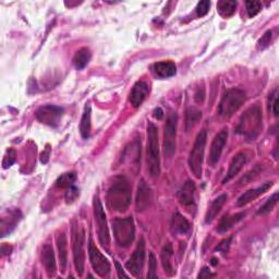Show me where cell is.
<instances>
[{
  "label": "cell",
  "mask_w": 279,
  "mask_h": 279,
  "mask_svg": "<svg viewBox=\"0 0 279 279\" xmlns=\"http://www.w3.org/2000/svg\"><path fill=\"white\" fill-rule=\"evenodd\" d=\"M211 8V2H207V0H204V2H200L196 6V14L197 17H204V15L207 14V12L210 11Z\"/></svg>",
  "instance_id": "37"
},
{
  "label": "cell",
  "mask_w": 279,
  "mask_h": 279,
  "mask_svg": "<svg viewBox=\"0 0 279 279\" xmlns=\"http://www.w3.org/2000/svg\"><path fill=\"white\" fill-rule=\"evenodd\" d=\"M206 140H207L206 131L202 130L197 134L194 145L189 156L190 169L197 179H201L202 177V166H203V159H204V153H205Z\"/></svg>",
  "instance_id": "7"
},
{
  "label": "cell",
  "mask_w": 279,
  "mask_h": 279,
  "mask_svg": "<svg viewBox=\"0 0 279 279\" xmlns=\"http://www.w3.org/2000/svg\"><path fill=\"white\" fill-rule=\"evenodd\" d=\"M244 216H245V213H239L236 215H231V216L230 215H225V216L222 217L219 221L217 231L220 234L227 233V231H229L236 224H238V222L240 221Z\"/></svg>",
  "instance_id": "25"
},
{
  "label": "cell",
  "mask_w": 279,
  "mask_h": 279,
  "mask_svg": "<svg viewBox=\"0 0 279 279\" xmlns=\"http://www.w3.org/2000/svg\"><path fill=\"white\" fill-rule=\"evenodd\" d=\"M178 116L176 113L169 114L164 128V154L166 157H171L176 152Z\"/></svg>",
  "instance_id": "8"
},
{
  "label": "cell",
  "mask_w": 279,
  "mask_h": 279,
  "mask_svg": "<svg viewBox=\"0 0 279 279\" xmlns=\"http://www.w3.org/2000/svg\"><path fill=\"white\" fill-rule=\"evenodd\" d=\"M89 257L94 272L100 277H107L110 273V264L108 260L96 248L92 239H90L89 242Z\"/></svg>",
  "instance_id": "10"
},
{
  "label": "cell",
  "mask_w": 279,
  "mask_h": 279,
  "mask_svg": "<svg viewBox=\"0 0 279 279\" xmlns=\"http://www.w3.org/2000/svg\"><path fill=\"white\" fill-rule=\"evenodd\" d=\"M245 99L246 94L244 91L236 89V87L228 90L220 100L218 107L219 116L226 119L234 116V114H236L239 108L243 105Z\"/></svg>",
  "instance_id": "4"
},
{
  "label": "cell",
  "mask_w": 279,
  "mask_h": 279,
  "mask_svg": "<svg viewBox=\"0 0 279 279\" xmlns=\"http://www.w3.org/2000/svg\"><path fill=\"white\" fill-rule=\"evenodd\" d=\"M246 161H248V157H246L245 153L237 154L230 163L228 173H227V176L225 177V179L222 180V183H226V182L230 181L233 178H235L237 174L239 173V171L242 169V167L244 166Z\"/></svg>",
  "instance_id": "21"
},
{
  "label": "cell",
  "mask_w": 279,
  "mask_h": 279,
  "mask_svg": "<svg viewBox=\"0 0 279 279\" xmlns=\"http://www.w3.org/2000/svg\"><path fill=\"white\" fill-rule=\"evenodd\" d=\"M215 275L210 272V269L207 267H203L201 270V273L198 274V278H209V277H214Z\"/></svg>",
  "instance_id": "41"
},
{
  "label": "cell",
  "mask_w": 279,
  "mask_h": 279,
  "mask_svg": "<svg viewBox=\"0 0 279 279\" xmlns=\"http://www.w3.org/2000/svg\"><path fill=\"white\" fill-rule=\"evenodd\" d=\"M50 145H46V148L44 149V152L41 154V162L42 164H47L49 161V157H50Z\"/></svg>",
  "instance_id": "40"
},
{
  "label": "cell",
  "mask_w": 279,
  "mask_h": 279,
  "mask_svg": "<svg viewBox=\"0 0 279 279\" xmlns=\"http://www.w3.org/2000/svg\"><path fill=\"white\" fill-rule=\"evenodd\" d=\"M57 246H58V252H59L60 272L65 273L67 268V262H68V244H67V237L65 233L58 234Z\"/></svg>",
  "instance_id": "22"
},
{
  "label": "cell",
  "mask_w": 279,
  "mask_h": 279,
  "mask_svg": "<svg viewBox=\"0 0 279 279\" xmlns=\"http://www.w3.org/2000/svg\"><path fill=\"white\" fill-rule=\"evenodd\" d=\"M42 262H43V265L46 268L47 275H48L49 277H54L56 275L57 267H56L55 253L52 245L49 244L44 245V248L42 250Z\"/></svg>",
  "instance_id": "20"
},
{
  "label": "cell",
  "mask_w": 279,
  "mask_h": 279,
  "mask_svg": "<svg viewBox=\"0 0 279 279\" xmlns=\"http://www.w3.org/2000/svg\"><path fill=\"white\" fill-rule=\"evenodd\" d=\"M154 117L155 118H157L158 119V120H161V119H163V117H164V111L162 110V108H156L155 110H154Z\"/></svg>",
  "instance_id": "44"
},
{
  "label": "cell",
  "mask_w": 279,
  "mask_h": 279,
  "mask_svg": "<svg viewBox=\"0 0 279 279\" xmlns=\"http://www.w3.org/2000/svg\"><path fill=\"white\" fill-rule=\"evenodd\" d=\"M107 206L110 211L124 213L131 203V187L125 177L114 179L107 192Z\"/></svg>",
  "instance_id": "1"
},
{
  "label": "cell",
  "mask_w": 279,
  "mask_h": 279,
  "mask_svg": "<svg viewBox=\"0 0 279 279\" xmlns=\"http://www.w3.org/2000/svg\"><path fill=\"white\" fill-rule=\"evenodd\" d=\"M157 262L156 258L153 252H150L149 254V260H148V273H147V278H157Z\"/></svg>",
  "instance_id": "35"
},
{
  "label": "cell",
  "mask_w": 279,
  "mask_h": 279,
  "mask_svg": "<svg viewBox=\"0 0 279 279\" xmlns=\"http://www.w3.org/2000/svg\"><path fill=\"white\" fill-rule=\"evenodd\" d=\"M277 201H278V193L276 192L274 195L270 196L267 202L261 206V209L259 210V214H266V213H269L270 211L274 210V207L276 206L277 204Z\"/></svg>",
  "instance_id": "32"
},
{
  "label": "cell",
  "mask_w": 279,
  "mask_h": 279,
  "mask_svg": "<svg viewBox=\"0 0 279 279\" xmlns=\"http://www.w3.org/2000/svg\"><path fill=\"white\" fill-rule=\"evenodd\" d=\"M195 190H196L195 183L193 181L188 180L177 193L179 202L185 206H190L194 204Z\"/></svg>",
  "instance_id": "16"
},
{
  "label": "cell",
  "mask_w": 279,
  "mask_h": 279,
  "mask_svg": "<svg viewBox=\"0 0 279 279\" xmlns=\"http://www.w3.org/2000/svg\"><path fill=\"white\" fill-rule=\"evenodd\" d=\"M80 196V191L77 187L74 186H71L67 189V192H66V201L68 204H71L73 203L78 200V197Z\"/></svg>",
  "instance_id": "36"
},
{
  "label": "cell",
  "mask_w": 279,
  "mask_h": 279,
  "mask_svg": "<svg viewBox=\"0 0 279 279\" xmlns=\"http://www.w3.org/2000/svg\"><path fill=\"white\" fill-rule=\"evenodd\" d=\"M92 54L91 50L87 48V47H83V48L79 49L74 57H73V65L78 70H82L84 69L87 65H89V62L91 60Z\"/></svg>",
  "instance_id": "28"
},
{
  "label": "cell",
  "mask_w": 279,
  "mask_h": 279,
  "mask_svg": "<svg viewBox=\"0 0 279 279\" xmlns=\"http://www.w3.org/2000/svg\"><path fill=\"white\" fill-rule=\"evenodd\" d=\"M152 71L159 79H168L176 74L177 67L172 61H161L154 63Z\"/></svg>",
  "instance_id": "17"
},
{
  "label": "cell",
  "mask_w": 279,
  "mask_h": 279,
  "mask_svg": "<svg viewBox=\"0 0 279 279\" xmlns=\"http://www.w3.org/2000/svg\"><path fill=\"white\" fill-rule=\"evenodd\" d=\"M115 264H116V267H117V272H118V276H119V278H122V277H129V275H128V274H125L124 272H123V269H122V267H121V265L120 264H119V262H115Z\"/></svg>",
  "instance_id": "42"
},
{
  "label": "cell",
  "mask_w": 279,
  "mask_h": 279,
  "mask_svg": "<svg viewBox=\"0 0 279 279\" xmlns=\"http://www.w3.org/2000/svg\"><path fill=\"white\" fill-rule=\"evenodd\" d=\"M149 93V85L147 82L143 81H138L132 87V91L130 93V103L132 104V106L138 108L140 107L143 102L145 100L147 97V95Z\"/></svg>",
  "instance_id": "14"
},
{
  "label": "cell",
  "mask_w": 279,
  "mask_h": 279,
  "mask_svg": "<svg viewBox=\"0 0 279 279\" xmlns=\"http://www.w3.org/2000/svg\"><path fill=\"white\" fill-rule=\"evenodd\" d=\"M35 116L43 124L57 126L63 116V108L55 105H44L36 110Z\"/></svg>",
  "instance_id": "11"
},
{
  "label": "cell",
  "mask_w": 279,
  "mask_h": 279,
  "mask_svg": "<svg viewBox=\"0 0 279 279\" xmlns=\"http://www.w3.org/2000/svg\"><path fill=\"white\" fill-rule=\"evenodd\" d=\"M246 11H248V14L250 18H253L257 15L261 9H262V4L260 2H246Z\"/></svg>",
  "instance_id": "34"
},
{
  "label": "cell",
  "mask_w": 279,
  "mask_h": 279,
  "mask_svg": "<svg viewBox=\"0 0 279 279\" xmlns=\"http://www.w3.org/2000/svg\"><path fill=\"white\" fill-rule=\"evenodd\" d=\"M144 260H145V242L144 239L141 238L137 248H135L131 258L125 263V267L128 270H130V273L134 277H140L142 274L143 265H144Z\"/></svg>",
  "instance_id": "12"
},
{
  "label": "cell",
  "mask_w": 279,
  "mask_h": 279,
  "mask_svg": "<svg viewBox=\"0 0 279 279\" xmlns=\"http://www.w3.org/2000/svg\"><path fill=\"white\" fill-rule=\"evenodd\" d=\"M85 234L81 226H79L77 221L72 225V250H73V262L74 267L79 276L84 273V262H85Z\"/></svg>",
  "instance_id": "5"
},
{
  "label": "cell",
  "mask_w": 279,
  "mask_h": 279,
  "mask_svg": "<svg viewBox=\"0 0 279 279\" xmlns=\"http://www.w3.org/2000/svg\"><path fill=\"white\" fill-rule=\"evenodd\" d=\"M152 203V192H150V189L145 183L144 180L140 182L138 187V193H137V210L138 212H144L146 211Z\"/></svg>",
  "instance_id": "15"
},
{
  "label": "cell",
  "mask_w": 279,
  "mask_h": 279,
  "mask_svg": "<svg viewBox=\"0 0 279 279\" xmlns=\"http://www.w3.org/2000/svg\"><path fill=\"white\" fill-rule=\"evenodd\" d=\"M226 201H227V195L226 194H222V195L218 196L217 198H215V200L212 202L211 206L209 207V211H207V213L205 215V222H206V224H211V222L215 218H216L218 213L221 210V207L224 206Z\"/></svg>",
  "instance_id": "26"
},
{
  "label": "cell",
  "mask_w": 279,
  "mask_h": 279,
  "mask_svg": "<svg viewBox=\"0 0 279 279\" xmlns=\"http://www.w3.org/2000/svg\"><path fill=\"white\" fill-rule=\"evenodd\" d=\"M11 251H12V248H11V246L9 244L4 243L2 245V253H3L4 257H5V255H9L11 253Z\"/></svg>",
  "instance_id": "43"
},
{
  "label": "cell",
  "mask_w": 279,
  "mask_h": 279,
  "mask_svg": "<svg viewBox=\"0 0 279 279\" xmlns=\"http://www.w3.org/2000/svg\"><path fill=\"white\" fill-rule=\"evenodd\" d=\"M114 236L117 244L121 248H128L134 240L135 226L132 217L117 218L113 224Z\"/></svg>",
  "instance_id": "6"
},
{
  "label": "cell",
  "mask_w": 279,
  "mask_h": 279,
  "mask_svg": "<svg viewBox=\"0 0 279 279\" xmlns=\"http://www.w3.org/2000/svg\"><path fill=\"white\" fill-rule=\"evenodd\" d=\"M227 139H228V129L225 128V129H222L213 140L212 146H211V154L209 158V162L212 166H215L219 162L222 150H224V147L227 143Z\"/></svg>",
  "instance_id": "13"
},
{
  "label": "cell",
  "mask_w": 279,
  "mask_h": 279,
  "mask_svg": "<svg viewBox=\"0 0 279 279\" xmlns=\"http://www.w3.org/2000/svg\"><path fill=\"white\" fill-rule=\"evenodd\" d=\"M272 37H273V32L272 31H267L266 33L263 35L260 38V41L258 42L259 48L260 49H265L266 47H268L269 44H270V41H272Z\"/></svg>",
  "instance_id": "38"
},
{
  "label": "cell",
  "mask_w": 279,
  "mask_h": 279,
  "mask_svg": "<svg viewBox=\"0 0 279 279\" xmlns=\"http://www.w3.org/2000/svg\"><path fill=\"white\" fill-rule=\"evenodd\" d=\"M172 253H173L172 244L170 242L165 243V245L163 246L162 253H161V260H162V265H163L165 273L168 276H173L174 273H176L173 270V267H172L171 262H170Z\"/></svg>",
  "instance_id": "24"
},
{
  "label": "cell",
  "mask_w": 279,
  "mask_h": 279,
  "mask_svg": "<svg viewBox=\"0 0 279 279\" xmlns=\"http://www.w3.org/2000/svg\"><path fill=\"white\" fill-rule=\"evenodd\" d=\"M278 103H279V100H278V97L276 96V97H275V99H274V102H273V104H272L273 113H274L275 117H277V116H278V110H277V107H278Z\"/></svg>",
  "instance_id": "45"
},
{
  "label": "cell",
  "mask_w": 279,
  "mask_h": 279,
  "mask_svg": "<svg viewBox=\"0 0 279 279\" xmlns=\"http://www.w3.org/2000/svg\"><path fill=\"white\" fill-rule=\"evenodd\" d=\"M171 231L176 235H186L190 231L191 225L186 217H183L180 213H176L171 219Z\"/></svg>",
  "instance_id": "23"
},
{
  "label": "cell",
  "mask_w": 279,
  "mask_h": 279,
  "mask_svg": "<svg viewBox=\"0 0 279 279\" xmlns=\"http://www.w3.org/2000/svg\"><path fill=\"white\" fill-rule=\"evenodd\" d=\"M94 216H95V221H96L97 224L99 243L102 244L103 248L109 250V244H110L109 229H108L107 220H106V214L105 212H104L103 205L99 201L98 196H95L94 198Z\"/></svg>",
  "instance_id": "9"
},
{
  "label": "cell",
  "mask_w": 279,
  "mask_h": 279,
  "mask_svg": "<svg viewBox=\"0 0 279 279\" xmlns=\"http://www.w3.org/2000/svg\"><path fill=\"white\" fill-rule=\"evenodd\" d=\"M22 217L21 212L19 210H11L8 212V216L2 218V237H6V235L10 234L11 231L18 225Z\"/></svg>",
  "instance_id": "18"
},
{
  "label": "cell",
  "mask_w": 279,
  "mask_h": 279,
  "mask_svg": "<svg viewBox=\"0 0 279 279\" xmlns=\"http://www.w3.org/2000/svg\"><path fill=\"white\" fill-rule=\"evenodd\" d=\"M147 167L152 178H157L161 173V157H159L158 129L153 122L147 123Z\"/></svg>",
  "instance_id": "3"
},
{
  "label": "cell",
  "mask_w": 279,
  "mask_h": 279,
  "mask_svg": "<svg viewBox=\"0 0 279 279\" xmlns=\"http://www.w3.org/2000/svg\"><path fill=\"white\" fill-rule=\"evenodd\" d=\"M202 118V113L196 108H189L187 110V122H186V128L189 131L198 122V120Z\"/></svg>",
  "instance_id": "30"
},
{
  "label": "cell",
  "mask_w": 279,
  "mask_h": 279,
  "mask_svg": "<svg viewBox=\"0 0 279 279\" xmlns=\"http://www.w3.org/2000/svg\"><path fill=\"white\" fill-rule=\"evenodd\" d=\"M231 240H233V238H228V239H226V240L222 241V242L217 246V248H216V251H219V252H221L222 254H226L227 251H228V249H229V246H230Z\"/></svg>",
  "instance_id": "39"
},
{
  "label": "cell",
  "mask_w": 279,
  "mask_h": 279,
  "mask_svg": "<svg viewBox=\"0 0 279 279\" xmlns=\"http://www.w3.org/2000/svg\"><path fill=\"white\" fill-rule=\"evenodd\" d=\"M77 180L75 172H66L61 174V176L56 181V186L58 188H69L73 186V183Z\"/></svg>",
  "instance_id": "31"
},
{
  "label": "cell",
  "mask_w": 279,
  "mask_h": 279,
  "mask_svg": "<svg viewBox=\"0 0 279 279\" xmlns=\"http://www.w3.org/2000/svg\"><path fill=\"white\" fill-rule=\"evenodd\" d=\"M15 159H17V153H15V150L13 148L8 149L5 157H4V162H3L4 168L7 169V168H9V167H11L14 164Z\"/></svg>",
  "instance_id": "33"
},
{
  "label": "cell",
  "mask_w": 279,
  "mask_h": 279,
  "mask_svg": "<svg viewBox=\"0 0 279 279\" xmlns=\"http://www.w3.org/2000/svg\"><path fill=\"white\" fill-rule=\"evenodd\" d=\"M212 264H213V265H216V264H217V260H216V259H213V260H212Z\"/></svg>",
  "instance_id": "46"
},
{
  "label": "cell",
  "mask_w": 279,
  "mask_h": 279,
  "mask_svg": "<svg viewBox=\"0 0 279 279\" xmlns=\"http://www.w3.org/2000/svg\"><path fill=\"white\" fill-rule=\"evenodd\" d=\"M262 126V110L259 105H254L244 111L236 128V132L248 140H254L261 132Z\"/></svg>",
  "instance_id": "2"
},
{
  "label": "cell",
  "mask_w": 279,
  "mask_h": 279,
  "mask_svg": "<svg viewBox=\"0 0 279 279\" xmlns=\"http://www.w3.org/2000/svg\"><path fill=\"white\" fill-rule=\"evenodd\" d=\"M218 13L224 18H229L234 15L237 10V2H226V0H221L217 4Z\"/></svg>",
  "instance_id": "29"
},
{
  "label": "cell",
  "mask_w": 279,
  "mask_h": 279,
  "mask_svg": "<svg viewBox=\"0 0 279 279\" xmlns=\"http://www.w3.org/2000/svg\"><path fill=\"white\" fill-rule=\"evenodd\" d=\"M91 115H92V109L90 104H86L83 115L81 118V122H80V133H81V137L83 139H89L91 135Z\"/></svg>",
  "instance_id": "27"
},
{
  "label": "cell",
  "mask_w": 279,
  "mask_h": 279,
  "mask_svg": "<svg viewBox=\"0 0 279 279\" xmlns=\"http://www.w3.org/2000/svg\"><path fill=\"white\" fill-rule=\"evenodd\" d=\"M272 186H273L272 182H267V183H265V185H263L262 187L246 191V192H244L240 197L238 198V203H237L238 206L241 207V206H244L246 204L251 203L254 200H257L259 196H261L262 194H264L265 192H267V190Z\"/></svg>",
  "instance_id": "19"
}]
</instances>
